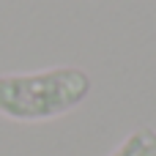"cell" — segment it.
I'll list each match as a JSON object with an SVG mask.
<instances>
[{
  "instance_id": "obj_1",
  "label": "cell",
  "mask_w": 156,
  "mask_h": 156,
  "mask_svg": "<svg viewBox=\"0 0 156 156\" xmlns=\"http://www.w3.org/2000/svg\"><path fill=\"white\" fill-rule=\"evenodd\" d=\"M93 90V80L80 66H55L30 74H0V115L36 123L77 110Z\"/></svg>"
},
{
  "instance_id": "obj_2",
  "label": "cell",
  "mask_w": 156,
  "mask_h": 156,
  "mask_svg": "<svg viewBox=\"0 0 156 156\" xmlns=\"http://www.w3.org/2000/svg\"><path fill=\"white\" fill-rule=\"evenodd\" d=\"M110 156H156V129L151 126L134 129Z\"/></svg>"
}]
</instances>
